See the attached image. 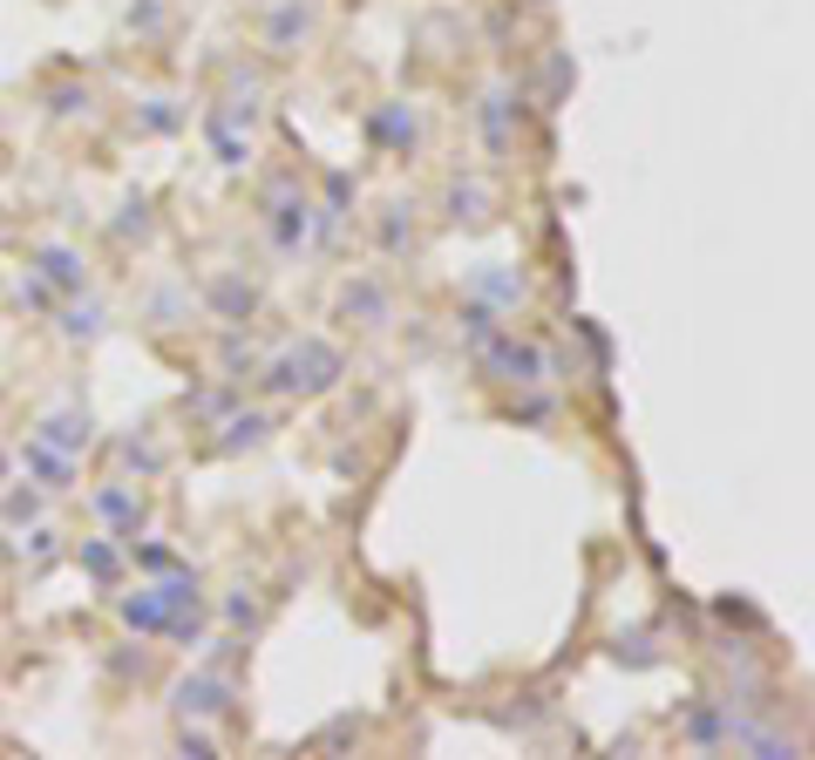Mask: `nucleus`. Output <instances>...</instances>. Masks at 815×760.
Returning a JSON list of instances; mask_svg holds the SVG:
<instances>
[{
	"label": "nucleus",
	"mask_w": 815,
	"mask_h": 760,
	"mask_svg": "<svg viewBox=\"0 0 815 760\" xmlns=\"http://www.w3.org/2000/svg\"><path fill=\"white\" fill-rule=\"evenodd\" d=\"M476 360H483V374H489V381H510V387H537L543 374H551V367H543V346L517 340L510 327H496V333L476 346Z\"/></svg>",
	"instance_id": "obj_1"
},
{
	"label": "nucleus",
	"mask_w": 815,
	"mask_h": 760,
	"mask_svg": "<svg viewBox=\"0 0 815 760\" xmlns=\"http://www.w3.org/2000/svg\"><path fill=\"white\" fill-rule=\"evenodd\" d=\"M333 381H340V353L320 346V340L293 346L279 367H272V387H279V394H320V387H333Z\"/></svg>",
	"instance_id": "obj_2"
},
{
	"label": "nucleus",
	"mask_w": 815,
	"mask_h": 760,
	"mask_svg": "<svg viewBox=\"0 0 815 760\" xmlns=\"http://www.w3.org/2000/svg\"><path fill=\"white\" fill-rule=\"evenodd\" d=\"M170 706H177L184 719H224V713H231V679L190 672V679H177V686H170Z\"/></svg>",
	"instance_id": "obj_3"
},
{
	"label": "nucleus",
	"mask_w": 815,
	"mask_h": 760,
	"mask_svg": "<svg viewBox=\"0 0 815 760\" xmlns=\"http://www.w3.org/2000/svg\"><path fill=\"white\" fill-rule=\"evenodd\" d=\"M313 27H320V8H313V0H286V8H272V21H265L258 42H265L272 55H299L306 42H313Z\"/></svg>",
	"instance_id": "obj_4"
},
{
	"label": "nucleus",
	"mask_w": 815,
	"mask_h": 760,
	"mask_svg": "<svg viewBox=\"0 0 815 760\" xmlns=\"http://www.w3.org/2000/svg\"><path fill=\"white\" fill-rule=\"evenodd\" d=\"M34 442H48V449H62V455H82V449L96 442V421H89L82 408H48L42 421H34Z\"/></svg>",
	"instance_id": "obj_5"
},
{
	"label": "nucleus",
	"mask_w": 815,
	"mask_h": 760,
	"mask_svg": "<svg viewBox=\"0 0 815 760\" xmlns=\"http://www.w3.org/2000/svg\"><path fill=\"white\" fill-rule=\"evenodd\" d=\"M96 516H109V524H115V537H136V524H143V496H136V483H123V475H109V483L96 489Z\"/></svg>",
	"instance_id": "obj_6"
},
{
	"label": "nucleus",
	"mask_w": 815,
	"mask_h": 760,
	"mask_svg": "<svg viewBox=\"0 0 815 760\" xmlns=\"http://www.w3.org/2000/svg\"><path fill=\"white\" fill-rule=\"evenodd\" d=\"M476 123H483V143H489L496 156L510 150V143H517V102H510V89H489L483 109H476Z\"/></svg>",
	"instance_id": "obj_7"
},
{
	"label": "nucleus",
	"mask_w": 815,
	"mask_h": 760,
	"mask_svg": "<svg viewBox=\"0 0 815 760\" xmlns=\"http://www.w3.org/2000/svg\"><path fill=\"white\" fill-rule=\"evenodd\" d=\"M34 272H42V278H48V286H55L62 299L89 286V265H82V258H75L68 245H42V252H34Z\"/></svg>",
	"instance_id": "obj_8"
},
{
	"label": "nucleus",
	"mask_w": 815,
	"mask_h": 760,
	"mask_svg": "<svg viewBox=\"0 0 815 760\" xmlns=\"http://www.w3.org/2000/svg\"><path fill=\"white\" fill-rule=\"evenodd\" d=\"M21 469L27 475H42V489H75V455H62V449H48V442H27L21 449Z\"/></svg>",
	"instance_id": "obj_9"
},
{
	"label": "nucleus",
	"mask_w": 815,
	"mask_h": 760,
	"mask_svg": "<svg viewBox=\"0 0 815 760\" xmlns=\"http://www.w3.org/2000/svg\"><path fill=\"white\" fill-rule=\"evenodd\" d=\"M123 625H130V631H164V625H170V597H164V584H143L136 597H123Z\"/></svg>",
	"instance_id": "obj_10"
},
{
	"label": "nucleus",
	"mask_w": 815,
	"mask_h": 760,
	"mask_svg": "<svg viewBox=\"0 0 815 760\" xmlns=\"http://www.w3.org/2000/svg\"><path fill=\"white\" fill-rule=\"evenodd\" d=\"M470 299H483V306H496V312H510V306L524 299V272H476V278H470Z\"/></svg>",
	"instance_id": "obj_11"
},
{
	"label": "nucleus",
	"mask_w": 815,
	"mask_h": 760,
	"mask_svg": "<svg viewBox=\"0 0 815 760\" xmlns=\"http://www.w3.org/2000/svg\"><path fill=\"white\" fill-rule=\"evenodd\" d=\"M449 218L455 224H483L489 218V184L483 177H455L449 184Z\"/></svg>",
	"instance_id": "obj_12"
},
{
	"label": "nucleus",
	"mask_w": 815,
	"mask_h": 760,
	"mask_svg": "<svg viewBox=\"0 0 815 760\" xmlns=\"http://www.w3.org/2000/svg\"><path fill=\"white\" fill-rule=\"evenodd\" d=\"M340 306L361 312V327H387V319H395V306H387V293L374 286V278H354V286L340 293Z\"/></svg>",
	"instance_id": "obj_13"
},
{
	"label": "nucleus",
	"mask_w": 815,
	"mask_h": 760,
	"mask_svg": "<svg viewBox=\"0 0 815 760\" xmlns=\"http://www.w3.org/2000/svg\"><path fill=\"white\" fill-rule=\"evenodd\" d=\"M367 130H374L387 150H401V156L415 150V115H408V102H387V109H374V123H367Z\"/></svg>",
	"instance_id": "obj_14"
},
{
	"label": "nucleus",
	"mask_w": 815,
	"mask_h": 760,
	"mask_svg": "<svg viewBox=\"0 0 815 760\" xmlns=\"http://www.w3.org/2000/svg\"><path fill=\"white\" fill-rule=\"evenodd\" d=\"M252 306H258V293H252V286H239V278H224V286L211 293V312H218V319H231V327H245Z\"/></svg>",
	"instance_id": "obj_15"
},
{
	"label": "nucleus",
	"mask_w": 815,
	"mask_h": 760,
	"mask_svg": "<svg viewBox=\"0 0 815 760\" xmlns=\"http://www.w3.org/2000/svg\"><path fill=\"white\" fill-rule=\"evenodd\" d=\"M455 327H462V340H470V346H483V340H489V333L503 327V312H496V306H483V299H462Z\"/></svg>",
	"instance_id": "obj_16"
},
{
	"label": "nucleus",
	"mask_w": 815,
	"mask_h": 760,
	"mask_svg": "<svg viewBox=\"0 0 815 760\" xmlns=\"http://www.w3.org/2000/svg\"><path fill=\"white\" fill-rule=\"evenodd\" d=\"M14 557H21V564H27V557H34V571H48L55 564V557H62V530H48V524H34L21 543H14Z\"/></svg>",
	"instance_id": "obj_17"
},
{
	"label": "nucleus",
	"mask_w": 815,
	"mask_h": 760,
	"mask_svg": "<svg viewBox=\"0 0 815 760\" xmlns=\"http://www.w3.org/2000/svg\"><path fill=\"white\" fill-rule=\"evenodd\" d=\"M42 509H48L42 489H8L0 496V516H8V524H42Z\"/></svg>",
	"instance_id": "obj_18"
},
{
	"label": "nucleus",
	"mask_w": 815,
	"mask_h": 760,
	"mask_svg": "<svg viewBox=\"0 0 815 760\" xmlns=\"http://www.w3.org/2000/svg\"><path fill=\"white\" fill-rule=\"evenodd\" d=\"M102 333V306H62V340H96Z\"/></svg>",
	"instance_id": "obj_19"
},
{
	"label": "nucleus",
	"mask_w": 815,
	"mask_h": 760,
	"mask_svg": "<svg viewBox=\"0 0 815 760\" xmlns=\"http://www.w3.org/2000/svg\"><path fill=\"white\" fill-rule=\"evenodd\" d=\"M258 618H265V612H258V597H252V591L224 597V625H239V631H258Z\"/></svg>",
	"instance_id": "obj_20"
},
{
	"label": "nucleus",
	"mask_w": 815,
	"mask_h": 760,
	"mask_svg": "<svg viewBox=\"0 0 815 760\" xmlns=\"http://www.w3.org/2000/svg\"><path fill=\"white\" fill-rule=\"evenodd\" d=\"M415 231V205H387V231H381V245L387 252H401V238Z\"/></svg>",
	"instance_id": "obj_21"
},
{
	"label": "nucleus",
	"mask_w": 815,
	"mask_h": 760,
	"mask_svg": "<svg viewBox=\"0 0 815 760\" xmlns=\"http://www.w3.org/2000/svg\"><path fill=\"white\" fill-rule=\"evenodd\" d=\"M231 434H224V449H252V442H265V415H239V421H224Z\"/></svg>",
	"instance_id": "obj_22"
},
{
	"label": "nucleus",
	"mask_w": 815,
	"mask_h": 760,
	"mask_svg": "<svg viewBox=\"0 0 815 760\" xmlns=\"http://www.w3.org/2000/svg\"><path fill=\"white\" fill-rule=\"evenodd\" d=\"M75 557H82V564H89L96 577H115V564H123V557H115V543H96V537H89L82 550H75Z\"/></svg>",
	"instance_id": "obj_23"
},
{
	"label": "nucleus",
	"mask_w": 815,
	"mask_h": 760,
	"mask_svg": "<svg viewBox=\"0 0 815 760\" xmlns=\"http://www.w3.org/2000/svg\"><path fill=\"white\" fill-rule=\"evenodd\" d=\"M136 564H143V571H170V543H150V550H136Z\"/></svg>",
	"instance_id": "obj_24"
},
{
	"label": "nucleus",
	"mask_w": 815,
	"mask_h": 760,
	"mask_svg": "<svg viewBox=\"0 0 815 760\" xmlns=\"http://www.w3.org/2000/svg\"><path fill=\"white\" fill-rule=\"evenodd\" d=\"M8 469H14V455H8V449H0V489H8Z\"/></svg>",
	"instance_id": "obj_25"
},
{
	"label": "nucleus",
	"mask_w": 815,
	"mask_h": 760,
	"mask_svg": "<svg viewBox=\"0 0 815 760\" xmlns=\"http://www.w3.org/2000/svg\"><path fill=\"white\" fill-rule=\"evenodd\" d=\"M8 557H14V543H8V530H0V564H8Z\"/></svg>",
	"instance_id": "obj_26"
},
{
	"label": "nucleus",
	"mask_w": 815,
	"mask_h": 760,
	"mask_svg": "<svg viewBox=\"0 0 815 760\" xmlns=\"http://www.w3.org/2000/svg\"><path fill=\"white\" fill-rule=\"evenodd\" d=\"M258 8H265V0H258Z\"/></svg>",
	"instance_id": "obj_27"
}]
</instances>
